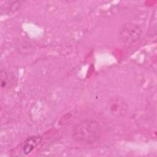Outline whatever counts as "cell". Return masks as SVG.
Listing matches in <instances>:
<instances>
[{
    "label": "cell",
    "instance_id": "5b68a950",
    "mask_svg": "<svg viewBox=\"0 0 157 157\" xmlns=\"http://www.w3.org/2000/svg\"><path fill=\"white\" fill-rule=\"evenodd\" d=\"M21 1H7L1 6V13L7 15L17 11L22 5Z\"/></svg>",
    "mask_w": 157,
    "mask_h": 157
},
{
    "label": "cell",
    "instance_id": "277c9868",
    "mask_svg": "<svg viewBox=\"0 0 157 157\" xmlns=\"http://www.w3.org/2000/svg\"><path fill=\"white\" fill-rule=\"evenodd\" d=\"M110 109L112 114L117 116H123L126 113L127 106L123 100L121 98H115L110 102Z\"/></svg>",
    "mask_w": 157,
    "mask_h": 157
},
{
    "label": "cell",
    "instance_id": "3957f363",
    "mask_svg": "<svg viewBox=\"0 0 157 157\" xmlns=\"http://www.w3.org/2000/svg\"><path fill=\"white\" fill-rule=\"evenodd\" d=\"M42 139L40 136H33L28 137L23 142L22 151L24 154H29L42 142Z\"/></svg>",
    "mask_w": 157,
    "mask_h": 157
},
{
    "label": "cell",
    "instance_id": "8992f818",
    "mask_svg": "<svg viewBox=\"0 0 157 157\" xmlns=\"http://www.w3.org/2000/svg\"><path fill=\"white\" fill-rule=\"evenodd\" d=\"M14 78L12 76L10 75L9 73L6 71H1V86L2 88H6L12 82V80Z\"/></svg>",
    "mask_w": 157,
    "mask_h": 157
},
{
    "label": "cell",
    "instance_id": "7a4b0ae2",
    "mask_svg": "<svg viewBox=\"0 0 157 157\" xmlns=\"http://www.w3.org/2000/svg\"><path fill=\"white\" fill-rule=\"evenodd\" d=\"M142 33V29L139 25L127 22L120 27L118 37L123 45L129 46L136 42L140 38Z\"/></svg>",
    "mask_w": 157,
    "mask_h": 157
},
{
    "label": "cell",
    "instance_id": "6da1fadb",
    "mask_svg": "<svg viewBox=\"0 0 157 157\" xmlns=\"http://www.w3.org/2000/svg\"><path fill=\"white\" fill-rule=\"evenodd\" d=\"M101 134L99 124L94 120H85L73 126L72 136L79 143L90 144L96 142Z\"/></svg>",
    "mask_w": 157,
    "mask_h": 157
}]
</instances>
